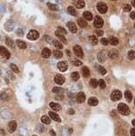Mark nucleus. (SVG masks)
<instances>
[{"mask_svg":"<svg viewBox=\"0 0 135 136\" xmlns=\"http://www.w3.org/2000/svg\"><path fill=\"white\" fill-rule=\"evenodd\" d=\"M66 53H68V55H69V56H70V51H68V50H67V51H66Z\"/></svg>","mask_w":135,"mask_h":136,"instance_id":"4d7b16f0","label":"nucleus"},{"mask_svg":"<svg viewBox=\"0 0 135 136\" xmlns=\"http://www.w3.org/2000/svg\"><path fill=\"white\" fill-rule=\"evenodd\" d=\"M41 121H42V123L45 124V125H49L51 120H50V118L47 117V116H43V117L41 118Z\"/></svg>","mask_w":135,"mask_h":136,"instance_id":"bb28decb","label":"nucleus"},{"mask_svg":"<svg viewBox=\"0 0 135 136\" xmlns=\"http://www.w3.org/2000/svg\"><path fill=\"white\" fill-rule=\"evenodd\" d=\"M98 70H99V72L101 74V75H105V74L107 73V70H105L103 67H101V66H99Z\"/></svg>","mask_w":135,"mask_h":136,"instance_id":"37998d69","label":"nucleus"},{"mask_svg":"<svg viewBox=\"0 0 135 136\" xmlns=\"http://www.w3.org/2000/svg\"><path fill=\"white\" fill-rule=\"evenodd\" d=\"M124 97H125V99L127 100L128 101H131V100H132V94H131V92L130 91H125L124 92Z\"/></svg>","mask_w":135,"mask_h":136,"instance_id":"393cba45","label":"nucleus"},{"mask_svg":"<svg viewBox=\"0 0 135 136\" xmlns=\"http://www.w3.org/2000/svg\"><path fill=\"white\" fill-rule=\"evenodd\" d=\"M88 104L90 106H97L99 104V101L95 97H91L90 99L88 100Z\"/></svg>","mask_w":135,"mask_h":136,"instance_id":"2eb2a0df","label":"nucleus"},{"mask_svg":"<svg viewBox=\"0 0 135 136\" xmlns=\"http://www.w3.org/2000/svg\"><path fill=\"white\" fill-rule=\"evenodd\" d=\"M16 44L18 45L19 48L21 49H26L27 48V44H26L25 42H23L22 40H17L16 41Z\"/></svg>","mask_w":135,"mask_h":136,"instance_id":"aec40b11","label":"nucleus"},{"mask_svg":"<svg viewBox=\"0 0 135 136\" xmlns=\"http://www.w3.org/2000/svg\"><path fill=\"white\" fill-rule=\"evenodd\" d=\"M73 50H74V53L76 54V56L79 57V58H83L84 57V52L82 50V48L79 46V45H75L73 47Z\"/></svg>","mask_w":135,"mask_h":136,"instance_id":"20e7f679","label":"nucleus"},{"mask_svg":"<svg viewBox=\"0 0 135 136\" xmlns=\"http://www.w3.org/2000/svg\"><path fill=\"white\" fill-rule=\"evenodd\" d=\"M67 12H68L70 15H73V16L77 14V11L75 10V8H74L73 6H69L68 9H67Z\"/></svg>","mask_w":135,"mask_h":136,"instance_id":"7c9ffc66","label":"nucleus"},{"mask_svg":"<svg viewBox=\"0 0 135 136\" xmlns=\"http://www.w3.org/2000/svg\"><path fill=\"white\" fill-rule=\"evenodd\" d=\"M109 43H110V44H112V45H117L119 43V40H118V38H117V37H110L109 39Z\"/></svg>","mask_w":135,"mask_h":136,"instance_id":"6ab92c4d","label":"nucleus"},{"mask_svg":"<svg viewBox=\"0 0 135 136\" xmlns=\"http://www.w3.org/2000/svg\"><path fill=\"white\" fill-rule=\"evenodd\" d=\"M77 23H78V25L80 26L81 28H86L87 27V22H85L84 20H83V19H78Z\"/></svg>","mask_w":135,"mask_h":136,"instance_id":"b1692460","label":"nucleus"},{"mask_svg":"<svg viewBox=\"0 0 135 136\" xmlns=\"http://www.w3.org/2000/svg\"><path fill=\"white\" fill-rule=\"evenodd\" d=\"M7 75H8V77H10V78H12V79H14V78H15L14 76H13V74L11 73L10 71H7Z\"/></svg>","mask_w":135,"mask_h":136,"instance_id":"09e8293b","label":"nucleus"},{"mask_svg":"<svg viewBox=\"0 0 135 136\" xmlns=\"http://www.w3.org/2000/svg\"><path fill=\"white\" fill-rule=\"evenodd\" d=\"M77 101H78L79 103H82L84 102V101H85V94H84V92H78L77 95Z\"/></svg>","mask_w":135,"mask_h":136,"instance_id":"4468645a","label":"nucleus"},{"mask_svg":"<svg viewBox=\"0 0 135 136\" xmlns=\"http://www.w3.org/2000/svg\"><path fill=\"white\" fill-rule=\"evenodd\" d=\"M50 133H51L52 136H55V135H56V133H55V132L53 131V130H51V131H50Z\"/></svg>","mask_w":135,"mask_h":136,"instance_id":"5fc2aeb1","label":"nucleus"},{"mask_svg":"<svg viewBox=\"0 0 135 136\" xmlns=\"http://www.w3.org/2000/svg\"><path fill=\"white\" fill-rule=\"evenodd\" d=\"M89 42H90L91 44H93V45L97 44V43H98L97 37H95V36H90V37H89Z\"/></svg>","mask_w":135,"mask_h":136,"instance_id":"c85d7f7f","label":"nucleus"},{"mask_svg":"<svg viewBox=\"0 0 135 136\" xmlns=\"http://www.w3.org/2000/svg\"><path fill=\"white\" fill-rule=\"evenodd\" d=\"M130 132H131V136H135V128L131 129Z\"/></svg>","mask_w":135,"mask_h":136,"instance_id":"8fccbe9b","label":"nucleus"},{"mask_svg":"<svg viewBox=\"0 0 135 136\" xmlns=\"http://www.w3.org/2000/svg\"><path fill=\"white\" fill-rule=\"evenodd\" d=\"M47 5H48V7H49V9L52 10V11H58L59 10V7L57 6V4H52V3H48Z\"/></svg>","mask_w":135,"mask_h":136,"instance_id":"c756f323","label":"nucleus"},{"mask_svg":"<svg viewBox=\"0 0 135 136\" xmlns=\"http://www.w3.org/2000/svg\"><path fill=\"white\" fill-rule=\"evenodd\" d=\"M49 117H50V118L53 119V120H54V121H56V122H61V118H60V117H59L58 115L56 114L55 112H52V111H50V112H49Z\"/></svg>","mask_w":135,"mask_h":136,"instance_id":"f8f14e48","label":"nucleus"},{"mask_svg":"<svg viewBox=\"0 0 135 136\" xmlns=\"http://www.w3.org/2000/svg\"><path fill=\"white\" fill-rule=\"evenodd\" d=\"M104 24L103 22V20L100 16H96V18L94 20V26L96 28H101Z\"/></svg>","mask_w":135,"mask_h":136,"instance_id":"9d476101","label":"nucleus"},{"mask_svg":"<svg viewBox=\"0 0 135 136\" xmlns=\"http://www.w3.org/2000/svg\"><path fill=\"white\" fill-rule=\"evenodd\" d=\"M16 34L17 35H19V36H22L23 34H22V30H18L17 31H16Z\"/></svg>","mask_w":135,"mask_h":136,"instance_id":"603ef678","label":"nucleus"},{"mask_svg":"<svg viewBox=\"0 0 135 136\" xmlns=\"http://www.w3.org/2000/svg\"><path fill=\"white\" fill-rule=\"evenodd\" d=\"M57 32L64 36V35H66V34H67V30H64L63 28H61V27H60V28H58V30H57Z\"/></svg>","mask_w":135,"mask_h":136,"instance_id":"79ce46f5","label":"nucleus"},{"mask_svg":"<svg viewBox=\"0 0 135 136\" xmlns=\"http://www.w3.org/2000/svg\"><path fill=\"white\" fill-rule=\"evenodd\" d=\"M55 35H56V37H58L59 39H61V40L64 43V44H67V39H66V37L63 36V35H61V34H60V33H58L57 31L55 32Z\"/></svg>","mask_w":135,"mask_h":136,"instance_id":"cd10ccee","label":"nucleus"},{"mask_svg":"<svg viewBox=\"0 0 135 136\" xmlns=\"http://www.w3.org/2000/svg\"><path fill=\"white\" fill-rule=\"evenodd\" d=\"M5 43L7 44L8 46H10V47H14V44H13V41L12 40L10 37H6L5 38Z\"/></svg>","mask_w":135,"mask_h":136,"instance_id":"f704fd0d","label":"nucleus"},{"mask_svg":"<svg viewBox=\"0 0 135 136\" xmlns=\"http://www.w3.org/2000/svg\"><path fill=\"white\" fill-rule=\"evenodd\" d=\"M69 114L74 115V114H75V110H74L73 109H70V110H69Z\"/></svg>","mask_w":135,"mask_h":136,"instance_id":"864d4df0","label":"nucleus"},{"mask_svg":"<svg viewBox=\"0 0 135 136\" xmlns=\"http://www.w3.org/2000/svg\"><path fill=\"white\" fill-rule=\"evenodd\" d=\"M113 1H116V0H113Z\"/></svg>","mask_w":135,"mask_h":136,"instance_id":"e2e57ef3","label":"nucleus"},{"mask_svg":"<svg viewBox=\"0 0 135 136\" xmlns=\"http://www.w3.org/2000/svg\"><path fill=\"white\" fill-rule=\"evenodd\" d=\"M10 69H11V70H13V72H15V73H19V72H20L18 67L16 66L15 64H11V65H10Z\"/></svg>","mask_w":135,"mask_h":136,"instance_id":"58836bf2","label":"nucleus"},{"mask_svg":"<svg viewBox=\"0 0 135 136\" xmlns=\"http://www.w3.org/2000/svg\"><path fill=\"white\" fill-rule=\"evenodd\" d=\"M109 56L111 59H115L118 56V53H117L116 50H111V51L109 53Z\"/></svg>","mask_w":135,"mask_h":136,"instance_id":"a878e982","label":"nucleus"},{"mask_svg":"<svg viewBox=\"0 0 135 136\" xmlns=\"http://www.w3.org/2000/svg\"><path fill=\"white\" fill-rule=\"evenodd\" d=\"M131 4H132V6L135 7V0H132V2H131Z\"/></svg>","mask_w":135,"mask_h":136,"instance_id":"6e6d98bb","label":"nucleus"},{"mask_svg":"<svg viewBox=\"0 0 135 136\" xmlns=\"http://www.w3.org/2000/svg\"><path fill=\"white\" fill-rule=\"evenodd\" d=\"M74 3H75V5L76 7L78 8V9H81V8L84 7V0H73Z\"/></svg>","mask_w":135,"mask_h":136,"instance_id":"ddd939ff","label":"nucleus"},{"mask_svg":"<svg viewBox=\"0 0 135 136\" xmlns=\"http://www.w3.org/2000/svg\"><path fill=\"white\" fill-rule=\"evenodd\" d=\"M83 16H84V18L85 19V20H87V21H91V20H92V14H91V13H90V12H88V11L84 12Z\"/></svg>","mask_w":135,"mask_h":136,"instance_id":"4be33fe9","label":"nucleus"},{"mask_svg":"<svg viewBox=\"0 0 135 136\" xmlns=\"http://www.w3.org/2000/svg\"><path fill=\"white\" fill-rule=\"evenodd\" d=\"M131 123H132V125L135 126V119H134V120H132V122H131Z\"/></svg>","mask_w":135,"mask_h":136,"instance_id":"bf43d9fd","label":"nucleus"},{"mask_svg":"<svg viewBox=\"0 0 135 136\" xmlns=\"http://www.w3.org/2000/svg\"><path fill=\"white\" fill-rule=\"evenodd\" d=\"M27 37H28V39H29V40H36V39H37L39 37V33L37 32V30H32L29 31V33L28 34Z\"/></svg>","mask_w":135,"mask_h":136,"instance_id":"7ed1b4c3","label":"nucleus"},{"mask_svg":"<svg viewBox=\"0 0 135 136\" xmlns=\"http://www.w3.org/2000/svg\"><path fill=\"white\" fill-rule=\"evenodd\" d=\"M53 56H54L56 59H61L62 56H63V53H62L61 51H58V50H56V51L53 52Z\"/></svg>","mask_w":135,"mask_h":136,"instance_id":"72a5a7b5","label":"nucleus"},{"mask_svg":"<svg viewBox=\"0 0 135 136\" xmlns=\"http://www.w3.org/2000/svg\"><path fill=\"white\" fill-rule=\"evenodd\" d=\"M90 85H91V87L96 88V87L99 85V81L96 80L95 78H92V79H91V81H90Z\"/></svg>","mask_w":135,"mask_h":136,"instance_id":"473e14b6","label":"nucleus"},{"mask_svg":"<svg viewBox=\"0 0 135 136\" xmlns=\"http://www.w3.org/2000/svg\"><path fill=\"white\" fill-rule=\"evenodd\" d=\"M97 9H98V11L100 13H106L107 11H108V6H107V4L105 3H103V2H100L98 3L97 4Z\"/></svg>","mask_w":135,"mask_h":136,"instance_id":"39448f33","label":"nucleus"},{"mask_svg":"<svg viewBox=\"0 0 135 136\" xmlns=\"http://www.w3.org/2000/svg\"><path fill=\"white\" fill-rule=\"evenodd\" d=\"M0 54L2 56H4V58H6V59H9L10 56H11L9 51L6 48H4V46H0Z\"/></svg>","mask_w":135,"mask_h":136,"instance_id":"423d86ee","label":"nucleus"},{"mask_svg":"<svg viewBox=\"0 0 135 136\" xmlns=\"http://www.w3.org/2000/svg\"><path fill=\"white\" fill-rule=\"evenodd\" d=\"M72 63H73V65H75V66H81V65H82V61H78V60H76V61H74Z\"/></svg>","mask_w":135,"mask_h":136,"instance_id":"a18cd8bd","label":"nucleus"},{"mask_svg":"<svg viewBox=\"0 0 135 136\" xmlns=\"http://www.w3.org/2000/svg\"><path fill=\"white\" fill-rule=\"evenodd\" d=\"M130 17H131V19H135V12H131V13L130 14Z\"/></svg>","mask_w":135,"mask_h":136,"instance_id":"3c124183","label":"nucleus"},{"mask_svg":"<svg viewBox=\"0 0 135 136\" xmlns=\"http://www.w3.org/2000/svg\"><path fill=\"white\" fill-rule=\"evenodd\" d=\"M52 92L54 93H62L63 92V89L61 87H53L52 88Z\"/></svg>","mask_w":135,"mask_h":136,"instance_id":"ea45409f","label":"nucleus"},{"mask_svg":"<svg viewBox=\"0 0 135 136\" xmlns=\"http://www.w3.org/2000/svg\"><path fill=\"white\" fill-rule=\"evenodd\" d=\"M134 104H135V100H134Z\"/></svg>","mask_w":135,"mask_h":136,"instance_id":"052dcab7","label":"nucleus"},{"mask_svg":"<svg viewBox=\"0 0 135 136\" xmlns=\"http://www.w3.org/2000/svg\"><path fill=\"white\" fill-rule=\"evenodd\" d=\"M134 27H135V24H134Z\"/></svg>","mask_w":135,"mask_h":136,"instance_id":"0e129e2a","label":"nucleus"},{"mask_svg":"<svg viewBox=\"0 0 135 136\" xmlns=\"http://www.w3.org/2000/svg\"><path fill=\"white\" fill-rule=\"evenodd\" d=\"M33 136H37V135H33Z\"/></svg>","mask_w":135,"mask_h":136,"instance_id":"680f3d73","label":"nucleus"},{"mask_svg":"<svg viewBox=\"0 0 135 136\" xmlns=\"http://www.w3.org/2000/svg\"><path fill=\"white\" fill-rule=\"evenodd\" d=\"M128 59L129 60H134L135 59V51H133V50H131V51L128 52Z\"/></svg>","mask_w":135,"mask_h":136,"instance_id":"c9c22d12","label":"nucleus"},{"mask_svg":"<svg viewBox=\"0 0 135 136\" xmlns=\"http://www.w3.org/2000/svg\"><path fill=\"white\" fill-rule=\"evenodd\" d=\"M117 110L119 111V113L122 115H124V116H127V115L130 114V109H129V107L126 105V104H124V103H120L118 107H117Z\"/></svg>","mask_w":135,"mask_h":136,"instance_id":"f257e3e1","label":"nucleus"},{"mask_svg":"<svg viewBox=\"0 0 135 136\" xmlns=\"http://www.w3.org/2000/svg\"><path fill=\"white\" fill-rule=\"evenodd\" d=\"M131 10V6L129 4H124V12H130Z\"/></svg>","mask_w":135,"mask_h":136,"instance_id":"c03bdc74","label":"nucleus"},{"mask_svg":"<svg viewBox=\"0 0 135 136\" xmlns=\"http://www.w3.org/2000/svg\"><path fill=\"white\" fill-rule=\"evenodd\" d=\"M71 77H72V79L74 81H77L79 79V73L78 72H73V73L71 74Z\"/></svg>","mask_w":135,"mask_h":136,"instance_id":"e433bc0d","label":"nucleus"},{"mask_svg":"<svg viewBox=\"0 0 135 136\" xmlns=\"http://www.w3.org/2000/svg\"><path fill=\"white\" fill-rule=\"evenodd\" d=\"M17 128V123L15 121H11L8 125V130L10 132H13Z\"/></svg>","mask_w":135,"mask_h":136,"instance_id":"9b49d317","label":"nucleus"},{"mask_svg":"<svg viewBox=\"0 0 135 136\" xmlns=\"http://www.w3.org/2000/svg\"><path fill=\"white\" fill-rule=\"evenodd\" d=\"M106 55H105V53H104V52H100V53L98 54V61L100 62H105L106 61Z\"/></svg>","mask_w":135,"mask_h":136,"instance_id":"a211bd4d","label":"nucleus"},{"mask_svg":"<svg viewBox=\"0 0 135 136\" xmlns=\"http://www.w3.org/2000/svg\"><path fill=\"white\" fill-rule=\"evenodd\" d=\"M99 85H100V87L101 89H104L106 87V83H105V81L103 80V79L99 80Z\"/></svg>","mask_w":135,"mask_h":136,"instance_id":"a19ab883","label":"nucleus"},{"mask_svg":"<svg viewBox=\"0 0 135 136\" xmlns=\"http://www.w3.org/2000/svg\"><path fill=\"white\" fill-rule=\"evenodd\" d=\"M82 73H83V76L84 77H88L90 76V70L87 67H83L82 68Z\"/></svg>","mask_w":135,"mask_h":136,"instance_id":"412c9836","label":"nucleus"},{"mask_svg":"<svg viewBox=\"0 0 135 136\" xmlns=\"http://www.w3.org/2000/svg\"><path fill=\"white\" fill-rule=\"evenodd\" d=\"M0 132H1V134H4V131L3 130H0Z\"/></svg>","mask_w":135,"mask_h":136,"instance_id":"13d9d810","label":"nucleus"},{"mask_svg":"<svg viewBox=\"0 0 135 136\" xmlns=\"http://www.w3.org/2000/svg\"><path fill=\"white\" fill-rule=\"evenodd\" d=\"M54 81L56 84L61 85L65 82V77H63V76H61V75H56L54 77Z\"/></svg>","mask_w":135,"mask_h":136,"instance_id":"0eeeda50","label":"nucleus"},{"mask_svg":"<svg viewBox=\"0 0 135 136\" xmlns=\"http://www.w3.org/2000/svg\"><path fill=\"white\" fill-rule=\"evenodd\" d=\"M5 30H8V31H11V30H13V23L11 21H9L5 23Z\"/></svg>","mask_w":135,"mask_h":136,"instance_id":"5701e85b","label":"nucleus"},{"mask_svg":"<svg viewBox=\"0 0 135 136\" xmlns=\"http://www.w3.org/2000/svg\"><path fill=\"white\" fill-rule=\"evenodd\" d=\"M42 56H43V58H49L50 56H51V51H50V49H48V48H44L43 49V51H42Z\"/></svg>","mask_w":135,"mask_h":136,"instance_id":"f3484780","label":"nucleus"},{"mask_svg":"<svg viewBox=\"0 0 135 136\" xmlns=\"http://www.w3.org/2000/svg\"><path fill=\"white\" fill-rule=\"evenodd\" d=\"M57 67H58V69L61 72H65L66 70H68V63L66 62V61H60L58 63Z\"/></svg>","mask_w":135,"mask_h":136,"instance_id":"6e6552de","label":"nucleus"},{"mask_svg":"<svg viewBox=\"0 0 135 136\" xmlns=\"http://www.w3.org/2000/svg\"><path fill=\"white\" fill-rule=\"evenodd\" d=\"M100 43L102 44H104V45H108V44H109V40H108L107 38H102V39L100 40Z\"/></svg>","mask_w":135,"mask_h":136,"instance_id":"49530a36","label":"nucleus"},{"mask_svg":"<svg viewBox=\"0 0 135 136\" xmlns=\"http://www.w3.org/2000/svg\"><path fill=\"white\" fill-rule=\"evenodd\" d=\"M52 44H53L55 47L58 48V49H62L63 48V45L61 44V43L58 40H52Z\"/></svg>","mask_w":135,"mask_h":136,"instance_id":"2f4dec72","label":"nucleus"},{"mask_svg":"<svg viewBox=\"0 0 135 136\" xmlns=\"http://www.w3.org/2000/svg\"><path fill=\"white\" fill-rule=\"evenodd\" d=\"M50 107H51V109L53 111H59L61 110V105L59 104V103H56V102H51L50 103Z\"/></svg>","mask_w":135,"mask_h":136,"instance_id":"dca6fc26","label":"nucleus"},{"mask_svg":"<svg viewBox=\"0 0 135 136\" xmlns=\"http://www.w3.org/2000/svg\"><path fill=\"white\" fill-rule=\"evenodd\" d=\"M95 33H96V35H97V36H100H100H102L104 32H103L102 30H97Z\"/></svg>","mask_w":135,"mask_h":136,"instance_id":"de8ad7c7","label":"nucleus"},{"mask_svg":"<svg viewBox=\"0 0 135 136\" xmlns=\"http://www.w3.org/2000/svg\"><path fill=\"white\" fill-rule=\"evenodd\" d=\"M67 26H68V28H69V30H70V31L71 33H76L77 31V26H76V24H75L74 22H68V23H67Z\"/></svg>","mask_w":135,"mask_h":136,"instance_id":"1a4fd4ad","label":"nucleus"},{"mask_svg":"<svg viewBox=\"0 0 135 136\" xmlns=\"http://www.w3.org/2000/svg\"><path fill=\"white\" fill-rule=\"evenodd\" d=\"M0 98L4 101H8L9 100V94H7L6 92H2L0 93Z\"/></svg>","mask_w":135,"mask_h":136,"instance_id":"4c0bfd02","label":"nucleus"},{"mask_svg":"<svg viewBox=\"0 0 135 136\" xmlns=\"http://www.w3.org/2000/svg\"><path fill=\"white\" fill-rule=\"evenodd\" d=\"M110 98H111V100H112L113 101H118V100H120L121 98H122V93H121L120 91L115 90V91H113L112 93H111Z\"/></svg>","mask_w":135,"mask_h":136,"instance_id":"f03ea898","label":"nucleus"}]
</instances>
